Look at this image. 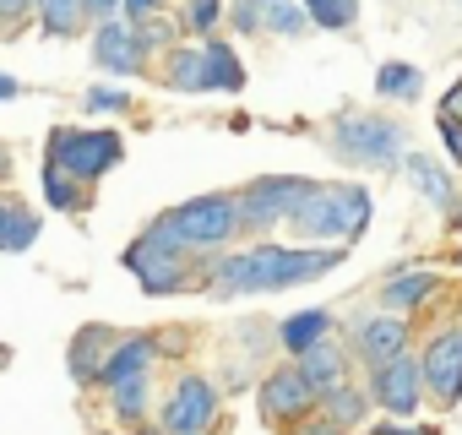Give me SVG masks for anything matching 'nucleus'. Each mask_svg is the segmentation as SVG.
I'll return each instance as SVG.
<instances>
[{
    "instance_id": "58836bf2",
    "label": "nucleus",
    "mask_w": 462,
    "mask_h": 435,
    "mask_svg": "<svg viewBox=\"0 0 462 435\" xmlns=\"http://www.w3.org/2000/svg\"><path fill=\"white\" fill-rule=\"evenodd\" d=\"M440 115H451V120H462V77L446 88V98H440Z\"/></svg>"
},
{
    "instance_id": "a878e982",
    "label": "nucleus",
    "mask_w": 462,
    "mask_h": 435,
    "mask_svg": "<svg viewBox=\"0 0 462 435\" xmlns=\"http://www.w3.org/2000/svg\"><path fill=\"white\" fill-rule=\"evenodd\" d=\"M136 39H142L147 60H152V55H169L174 44H185V23H180V17H169V12H152L147 23H136Z\"/></svg>"
},
{
    "instance_id": "4c0bfd02",
    "label": "nucleus",
    "mask_w": 462,
    "mask_h": 435,
    "mask_svg": "<svg viewBox=\"0 0 462 435\" xmlns=\"http://www.w3.org/2000/svg\"><path fill=\"white\" fill-rule=\"evenodd\" d=\"M120 17V0H88V23H109Z\"/></svg>"
},
{
    "instance_id": "c85d7f7f",
    "label": "nucleus",
    "mask_w": 462,
    "mask_h": 435,
    "mask_svg": "<svg viewBox=\"0 0 462 435\" xmlns=\"http://www.w3.org/2000/svg\"><path fill=\"white\" fill-rule=\"evenodd\" d=\"M262 28L278 33V39H300V33L310 28L305 0H267V6H262Z\"/></svg>"
},
{
    "instance_id": "0eeeda50",
    "label": "nucleus",
    "mask_w": 462,
    "mask_h": 435,
    "mask_svg": "<svg viewBox=\"0 0 462 435\" xmlns=\"http://www.w3.org/2000/svg\"><path fill=\"white\" fill-rule=\"evenodd\" d=\"M310 185L316 180H300V174H262V180H251L240 190V229L256 235V240H267L278 224L294 218V207L310 196Z\"/></svg>"
},
{
    "instance_id": "4be33fe9",
    "label": "nucleus",
    "mask_w": 462,
    "mask_h": 435,
    "mask_svg": "<svg viewBox=\"0 0 462 435\" xmlns=\"http://www.w3.org/2000/svg\"><path fill=\"white\" fill-rule=\"evenodd\" d=\"M44 39H77L88 28V0H39L33 6Z\"/></svg>"
},
{
    "instance_id": "c756f323",
    "label": "nucleus",
    "mask_w": 462,
    "mask_h": 435,
    "mask_svg": "<svg viewBox=\"0 0 462 435\" xmlns=\"http://www.w3.org/2000/svg\"><path fill=\"white\" fill-rule=\"evenodd\" d=\"M305 12H310V28L348 33L359 23V0H305Z\"/></svg>"
},
{
    "instance_id": "5701e85b",
    "label": "nucleus",
    "mask_w": 462,
    "mask_h": 435,
    "mask_svg": "<svg viewBox=\"0 0 462 435\" xmlns=\"http://www.w3.org/2000/svg\"><path fill=\"white\" fill-rule=\"evenodd\" d=\"M375 93H381V98H397V104H413V98L424 93V71L408 66V60H386V66L375 71Z\"/></svg>"
},
{
    "instance_id": "1a4fd4ad",
    "label": "nucleus",
    "mask_w": 462,
    "mask_h": 435,
    "mask_svg": "<svg viewBox=\"0 0 462 435\" xmlns=\"http://www.w3.org/2000/svg\"><path fill=\"white\" fill-rule=\"evenodd\" d=\"M316 403H321V392L305 381L300 365H273V370L262 375V386H256V408H262V419H267L273 430H294L300 419L316 413Z\"/></svg>"
},
{
    "instance_id": "393cba45",
    "label": "nucleus",
    "mask_w": 462,
    "mask_h": 435,
    "mask_svg": "<svg viewBox=\"0 0 462 435\" xmlns=\"http://www.w3.org/2000/svg\"><path fill=\"white\" fill-rule=\"evenodd\" d=\"M147 403H152V375H131V381L109 386V408H115L120 424H142Z\"/></svg>"
},
{
    "instance_id": "f8f14e48",
    "label": "nucleus",
    "mask_w": 462,
    "mask_h": 435,
    "mask_svg": "<svg viewBox=\"0 0 462 435\" xmlns=\"http://www.w3.org/2000/svg\"><path fill=\"white\" fill-rule=\"evenodd\" d=\"M419 365H424V392H430L440 408H451V403L462 397V327H440V332L424 343Z\"/></svg>"
},
{
    "instance_id": "37998d69",
    "label": "nucleus",
    "mask_w": 462,
    "mask_h": 435,
    "mask_svg": "<svg viewBox=\"0 0 462 435\" xmlns=\"http://www.w3.org/2000/svg\"><path fill=\"white\" fill-rule=\"evenodd\" d=\"M451 224L462 229V190H457V201H451Z\"/></svg>"
},
{
    "instance_id": "423d86ee",
    "label": "nucleus",
    "mask_w": 462,
    "mask_h": 435,
    "mask_svg": "<svg viewBox=\"0 0 462 435\" xmlns=\"http://www.w3.org/2000/svg\"><path fill=\"white\" fill-rule=\"evenodd\" d=\"M120 153H125L120 131H50V142H44V163L66 169L82 185H98L120 163Z\"/></svg>"
},
{
    "instance_id": "f257e3e1",
    "label": "nucleus",
    "mask_w": 462,
    "mask_h": 435,
    "mask_svg": "<svg viewBox=\"0 0 462 435\" xmlns=\"http://www.w3.org/2000/svg\"><path fill=\"white\" fill-rule=\"evenodd\" d=\"M343 267V245H273L256 240L245 251H223L201 262V289L212 300H240V294H283L305 289Z\"/></svg>"
},
{
    "instance_id": "9d476101",
    "label": "nucleus",
    "mask_w": 462,
    "mask_h": 435,
    "mask_svg": "<svg viewBox=\"0 0 462 435\" xmlns=\"http://www.w3.org/2000/svg\"><path fill=\"white\" fill-rule=\"evenodd\" d=\"M217 408H223L217 381H207V375H180L174 392L163 397L158 424H163L169 435H212V430H217Z\"/></svg>"
},
{
    "instance_id": "7c9ffc66",
    "label": "nucleus",
    "mask_w": 462,
    "mask_h": 435,
    "mask_svg": "<svg viewBox=\"0 0 462 435\" xmlns=\"http://www.w3.org/2000/svg\"><path fill=\"white\" fill-rule=\"evenodd\" d=\"M223 17H228L223 0H185V12H180V23H185L190 33H201V39H212Z\"/></svg>"
},
{
    "instance_id": "f704fd0d",
    "label": "nucleus",
    "mask_w": 462,
    "mask_h": 435,
    "mask_svg": "<svg viewBox=\"0 0 462 435\" xmlns=\"http://www.w3.org/2000/svg\"><path fill=\"white\" fill-rule=\"evenodd\" d=\"M435 131H440V147H446V158H451V163L462 169V120L440 115V125H435Z\"/></svg>"
},
{
    "instance_id": "79ce46f5",
    "label": "nucleus",
    "mask_w": 462,
    "mask_h": 435,
    "mask_svg": "<svg viewBox=\"0 0 462 435\" xmlns=\"http://www.w3.org/2000/svg\"><path fill=\"white\" fill-rule=\"evenodd\" d=\"M6 174H12V147L0 142V180H6Z\"/></svg>"
},
{
    "instance_id": "a211bd4d",
    "label": "nucleus",
    "mask_w": 462,
    "mask_h": 435,
    "mask_svg": "<svg viewBox=\"0 0 462 435\" xmlns=\"http://www.w3.org/2000/svg\"><path fill=\"white\" fill-rule=\"evenodd\" d=\"M294 365H300V370H305V381H310V386H316V392L327 397L332 386H343V381H348V365H354V354H348L343 343L321 338V343H316L310 354H300Z\"/></svg>"
},
{
    "instance_id": "dca6fc26",
    "label": "nucleus",
    "mask_w": 462,
    "mask_h": 435,
    "mask_svg": "<svg viewBox=\"0 0 462 435\" xmlns=\"http://www.w3.org/2000/svg\"><path fill=\"white\" fill-rule=\"evenodd\" d=\"M158 348H163L158 332H131V338H120L115 354H109V365H104V375H98V386H120V381H131V375H152Z\"/></svg>"
},
{
    "instance_id": "72a5a7b5",
    "label": "nucleus",
    "mask_w": 462,
    "mask_h": 435,
    "mask_svg": "<svg viewBox=\"0 0 462 435\" xmlns=\"http://www.w3.org/2000/svg\"><path fill=\"white\" fill-rule=\"evenodd\" d=\"M289 435H348V430H343V424H337V419H332V413L321 408V413H310V419H300V424H294Z\"/></svg>"
},
{
    "instance_id": "c03bdc74",
    "label": "nucleus",
    "mask_w": 462,
    "mask_h": 435,
    "mask_svg": "<svg viewBox=\"0 0 462 435\" xmlns=\"http://www.w3.org/2000/svg\"><path fill=\"white\" fill-rule=\"evenodd\" d=\"M136 435H169L163 424H136Z\"/></svg>"
},
{
    "instance_id": "4468645a",
    "label": "nucleus",
    "mask_w": 462,
    "mask_h": 435,
    "mask_svg": "<svg viewBox=\"0 0 462 435\" xmlns=\"http://www.w3.org/2000/svg\"><path fill=\"white\" fill-rule=\"evenodd\" d=\"M435 294H440V273H430V267H402V273H392V278L381 283V310L408 316V310H424Z\"/></svg>"
},
{
    "instance_id": "c9c22d12",
    "label": "nucleus",
    "mask_w": 462,
    "mask_h": 435,
    "mask_svg": "<svg viewBox=\"0 0 462 435\" xmlns=\"http://www.w3.org/2000/svg\"><path fill=\"white\" fill-rule=\"evenodd\" d=\"M152 12H163V0H120V17L136 28V23H147Z\"/></svg>"
},
{
    "instance_id": "39448f33",
    "label": "nucleus",
    "mask_w": 462,
    "mask_h": 435,
    "mask_svg": "<svg viewBox=\"0 0 462 435\" xmlns=\"http://www.w3.org/2000/svg\"><path fill=\"white\" fill-rule=\"evenodd\" d=\"M120 262H125V273L142 283V294H152V300H169V294H185V289L201 283V262H190V251L163 245V240L147 235V229L125 245Z\"/></svg>"
},
{
    "instance_id": "f3484780",
    "label": "nucleus",
    "mask_w": 462,
    "mask_h": 435,
    "mask_svg": "<svg viewBox=\"0 0 462 435\" xmlns=\"http://www.w3.org/2000/svg\"><path fill=\"white\" fill-rule=\"evenodd\" d=\"M402 174H408V185H413L430 207L451 212V201H457V180L446 174L440 158H430V153H402Z\"/></svg>"
},
{
    "instance_id": "a19ab883",
    "label": "nucleus",
    "mask_w": 462,
    "mask_h": 435,
    "mask_svg": "<svg viewBox=\"0 0 462 435\" xmlns=\"http://www.w3.org/2000/svg\"><path fill=\"white\" fill-rule=\"evenodd\" d=\"M23 88H17V77H6V71H0V104H12Z\"/></svg>"
},
{
    "instance_id": "412c9836",
    "label": "nucleus",
    "mask_w": 462,
    "mask_h": 435,
    "mask_svg": "<svg viewBox=\"0 0 462 435\" xmlns=\"http://www.w3.org/2000/svg\"><path fill=\"white\" fill-rule=\"evenodd\" d=\"M201 60H207V93H240L245 88V66H240L235 44H223L217 33L201 39Z\"/></svg>"
},
{
    "instance_id": "ea45409f",
    "label": "nucleus",
    "mask_w": 462,
    "mask_h": 435,
    "mask_svg": "<svg viewBox=\"0 0 462 435\" xmlns=\"http://www.w3.org/2000/svg\"><path fill=\"white\" fill-rule=\"evenodd\" d=\"M370 435H435V430H424V424H375Z\"/></svg>"
},
{
    "instance_id": "a18cd8bd",
    "label": "nucleus",
    "mask_w": 462,
    "mask_h": 435,
    "mask_svg": "<svg viewBox=\"0 0 462 435\" xmlns=\"http://www.w3.org/2000/svg\"><path fill=\"white\" fill-rule=\"evenodd\" d=\"M6 212H12V196H0V224H6Z\"/></svg>"
},
{
    "instance_id": "6ab92c4d",
    "label": "nucleus",
    "mask_w": 462,
    "mask_h": 435,
    "mask_svg": "<svg viewBox=\"0 0 462 435\" xmlns=\"http://www.w3.org/2000/svg\"><path fill=\"white\" fill-rule=\"evenodd\" d=\"M321 338H332V310H294V316H283V327H278V348L289 354V359H300V354H310Z\"/></svg>"
},
{
    "instance_id": "b1692460",
    "label": "nucleus",
    "mask_w": 462,
    "mask_h": 435,
    "mask_svg": "<svg viewBox=\"0 0 462 435\" xmlns=\"http://www.w3.org/2000/svg\"><path fill=\"white\" fill-rule=\"evenodd\" d=\"M44 201H50L55 212H88V207H93L88 185H82V180H71V174H66V169H55V163H44Z\"/></svg>"
},
{
    "instance_id": "2f4dec72",
    "label": "nucleus",
    "mask_w": 462,
    "mask_h": 435,
    "mask_svg": "<svg viewBox=\"0 0 462 435\" xmlns=\"http://www.w3.org/2000/svg\"><path fill=\"white\" fill-rule=\"evenodd\" d=\"M93 115H125L131 109V93L125 88H88V98H82Z\"/></svg>"
},
{
    "instance_id": "7ed1b4c3",
    "label": "nucleus",
    "mask_w": 462,
    "mask_h": 435,
    "mask_svg": "<svg viewBox=\"0 0 462 435\" xmlns=\"http://www.w3.org/2000/svg\"><path fill=\"white\" fill-rule=\"evenodd\" d=\"M147 235H158L163 245H180V251H190V256L223 251L228 240L240 235V196H228V190L190 196V201H180L174 212L152 218Z\"/></svg>"
},
{
    "instance_id": "e433bc0d",
    "label": "nucleus",
    "mask_w": 462,
    "mask_h": 435,
    "mask_svg": "<svg viewBox=\"0 0 462 435\" xmlns=\"http://www.w3.org/2000/svg\"><path fill=\"white\" fill-rule=\"evenodd\" d=\"M33 6H39V0H0V28H17Z\"/></svg>"
},
{
    "instance_id": "bb28decb",
    "label": "nucleus",
    "mask_w": 462,
    "mask_h": 435,
    "mask_svg": "<svg viewBox=\"0 0 462 435\" xmlns=\"http://www.w3.org/2000/svg\"><path fill=\"white\" fill-rule=\"evenodd\" d=\"M370 403H375V397H370L365 386H354V381H343V386H332V392L321 397V408H327V413H332L343 430H354V424L370 413Z\"/></svg>"
},
{
    "instance_id": "aec40b11",
    "label": "nucleus",
    "mask_w": 462,
    "mask_h": 435,
    "mask_svg": "<svg viewBox=\"0 0 462 435\" xmlns=\"http://www.w3.org/2000/svg\"><path fill=\"white\" fill-rule=\"evenodd\" d=\"M163 88L174 93H207V60H201V44H174L158 66Z\"/></svg>"
},
{
    "instance_id": "ddd939ff",
    "label": "nucleus",
    "mask_w": 462,
    "mask_h": 435,
    "mask_svg": "<svg viewBox=\"0 0 462 435\" xmlns=\"http://www.w3.org/2000/svg\"><path fill=\"white\" fill-rule=\"evenodd\" d=\"M93 66H104L109 77H142L147 71V50L125 17L93 23Z\"/></svg>"
},
{
    "instance_id": "9b49d317",
    "label": "nucleus",
    "mask_w": 462,
    "mask_h": 435,
    "mask_svg": "<svg viewBox=\"0 0 462 435\" xmlns=\"http://www.w3.org/2000/svg\"><path fill=\"white\" fill-rule=\"evenodd\" d=\"M370 397H375L381 413H392V419H413L419 403L430 397V392H424V365H419L413 354H402V359L370 370Z\"/></svg>"
},
{
    "instance_id": "6e6552de",
    "label": "nucleus",
    "mask_w": 462,
    "mask_h": 435,
    "mask_svg": "<svg viewBox=\"0 0 462 435\" xmlns=\"http://www.w3.org/2000/svg\"><path fill=\"white\" fill-rule=\"evenodd\" d=\"M413 348V327L408 316H392V310H359L348 321V354L365 365V370H381L392 359H402Z\"/></svg>"
},
{
    "instance_id": "cd10ccee",
    "label": "nucleus",
    "mask_w": 462,
    "mask_h": 435,
    "mask_svg": "<svg viewBox=\"0 0 462 435\" xmlns=\"http://www.w3.org/2000/svg\"><path fill=\"white\" fill-rule=\"evenodd\" d=\"M33 240H39V212L23 207V201H12L6 224H0V251H6V256H23Z\"/></svg>"
},
{
    "instance_id": "2eb2a0df",
    "label": "nucleus",
    "mask_w": 462,
    "mask_h": 435,
    "mask_svg": "<svg viewBox=\"0 0 462 435\" xmlns=\"http://www.w3.org/2000/svg\"><path fill=\"white\" fill-rule=\"evenodd\" d=\"M115 332L109 327H82L77 338H71V348H66V365H71V375H77V386H98V375H104V365H109V354H115Z\"/></svg>"
},
{
    "instance_id": "f03ea898",
    "label": "nucleus",
    "mask_w": 462,
    "mask_h": 435,
    "mask_svg": "<svg viewBox=\"0 0 462 435\" xmlns=\"http://www.w3.org/2000/svg\"><path fill=\"white\" fill-rule=\"evenodd\" d=\"M370 212H375V196L359 185V180H332V185H310V196L294 207L289 218V235L305 240V245H354L365 229H370Z\"/></svg>"
},
{
    "instance_id": "20e7f679",
    "label": "nucleus",
    "mask_w": 462,
    "mask_h": 435,
    "mask_svg": "<svg viewBox=\"0 0 462 435\" xmlns=\"http://www.w3.org/2000/svg\"><path fill=\"white\" fill-rule=\"evenodd\" d=\"M402 125L397 120H386V115H359V109H348V115H337L332 125H327V147L343 158V163H354V169H392V163H402Z\"/></svg>"
},
{
    "instance_id": "473e14b6",
    "label": "nucleus",
    "mask_w": 462,
    "mask_h": 435,
    "mask_svg": "<svg viewBox=\"0 0 462 435\" xmlns=\"http://www.w3.org/2000/svg\"><path fill=\"white\" fill-rule=\"evenodd\" d=\"M228 23H235L240 33H267L262 28V6H251V0H235V6H228Z\"/></svg>"
}]
</instances>
